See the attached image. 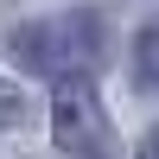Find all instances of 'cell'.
<instances>
[{"instance_id": "cell-1", "label": "cell", "mask_w": 159, "mask_h": 159, "mask_svg": "<svg viewBox=\"0 0 159 159\" xmlns=\"http://www.w3.org/2000/svg\"><path fill=\"white\" fill-rule=\"evenodd\" d=\"M7 51L25 70H38V76H83L102 57V19L96 13H57V19L19 25L7 38Z\"/></svg>"}, {"instance_id": "cell-2", "label": "cell", "mask_w": 159, "mask_h": 159, "mask_svg": "<svg viewBox=\"0 0 159 159\" xmlns=\"http://www.w3.org/2000/svg\"><path fill=\"white\" fill-rule=\"evenodd\" d=\"M51 127H57V147L70 159H121L115 127H108V115H102L96 89H89L83 76H64L57 102H51Z\"/></svg>"}, {"instance_id": "cell-3", "label": "cell", "mask_w": 159, "mask_h": 159, "mask_svg": "<svg viewBox=\"0 0 159 159\" xmlns=\"http://www.w3.org/2000/svg\"><path fill=\"white\" fill-rule=\"evenodd\" d=\"M134 76H140V89H159V19H147L134 38Z\"/></svg>"}, {"instance_id": "cell-4", "label": "cell", "mask_w": 159, "mask_h": 159, "mask_svg": "<svg viewBox=\"0 0 159 159\" xmlns=\"http://www.w3.org/2000/svg\"><path fill=\"white\" fill-rule=\"evenodd\" d=\"M140 159H159V127H153L147 140H140Z\"/></svg>"}]
</instances>
